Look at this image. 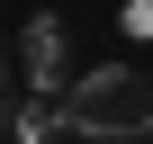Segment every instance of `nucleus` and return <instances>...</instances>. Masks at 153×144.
<instances>
[{"label": "nucleus", "mask_w": 153, "mask_h": 144, "mask_svg": "<svg viewBox=\"0 0 153 144\" xmlns=\"http://www.w3.org/2000/svg\"><path fill=\"white\" fill-rule=\"evenodd\" d=\"M63 126L90 135V144H135V135H153V81L135 63L72 72V81H63Z\"/></svg>", "instance_id": "obj_1"}, {"label": "nucleus", "mask_w": 153, "mask_h": 144, "mask_svg": "<svg viewBox=\"0 0 153 144\" xmlns=\"http://www.w3.org/2000/svg\"><path fill=\"white\" fill-rule=\"evenodd\" d=\"M18 72H27V90H63L72 81V36H63V18H27L18 27Z\"/></svg>", "instance_id": "obj_2"}, {"label": "nucleus", "mask_w": 153, "mask_h": 144, "mask_svg": "<svg viewBox=\"0 0 153 144\" xmlns=\"http://www.w3.org/2000/svg\"><path fill=\"white\" fill-rule=\"evenodd\" d=\"M117 27H126V36H153V0H126V9H117Z\"/></svg>", "instance_id": "obj_3"}, {"label": "nucleus", "mask_w": 153, "mask_h": 144, "mask_svg": "<svg viewBox=\"0 0 153 144\" xmlns=\"http://www.w3.org/2000/svg\"><path fill=\"white\" fill-rule=\"evenodd\" d=\"M0 81H9V45H0Z\"/></svg>", "instance_id": "obj_4"}]
</instances>
